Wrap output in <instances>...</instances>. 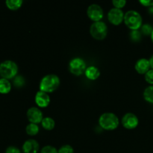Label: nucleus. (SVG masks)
I'll list each match as a JSON object with an SVG mask.
<instances>
[{
    "label": "nucleus",
    "mask_w": 153,
    "mask_h": 153,
    "mask_svg": "<svg viewBox=\"0 0 153 153\" xmlns=\"http://www.w3.org/2000/svg\"><path fill=\"white\" fill-rule=\"evenodd\" d=\"M61 80L59 76L55 74H47L43 76L40 80L39 89L43 92L50 94L59 88Z\"/></svg>",
    "instance_id": "1"
},
{
    "label": "nucleus",
    "mask_w": 153,
    "mask_h": 153,
    "mask_svg": "<svg viewBox=\"0 0 153 153\" xmlns=\"http://www.w3.org/2000/svg\"><path fill=\"white\" fill-rule=\"evenodd\" d=\"M99 126L107 131H113L118 128L120 120L118 117L112 112H105L100 115L99 118Z\"/></svg>",
    "instance_id": "2"
},
{
    "label": "nucleus",
    "mask_w": 153,
    "mask_h": 153,
    "mask_svg": "<svg viewBox=\"0 0 153 153\" xmlns=\"http://www.w3.org/2000/svg\"><path fill=\"white\" fill-rule=\"evenodd\" d=\"M123 22L129 29L139 30L143 25V18L138 11L129 10L126 12Z\"/></svg>",
    "instance_id": "3"
},
{
    "label": "nucleus",
    "mask_w": 153,
    "mask_h": 153,
    "mask_svg": "<svg viewBox=\"0 0 153 153\" xmlns=\"http://www.w3.org/2000/svg\"><path fill=\"white\" fill-rule=\"evenodd\" d=\"M18 66L11 60H5L0 64V76L3 79H14L17 76Z\"/></svg>",
    "instance_id": "4"
},
{
    "label": "nucleus",
    "mask_w": 153,
    "mask_h": 153,
    "mask_svg": "<svg viewBox=\"0 0 153 153\" xmlns=\"http://www.w3.org/2000/svg\"><path fill=\"white\" fill-rule=\"evenodd\" d=\"M90 33L96 40H103L105 38L108 34L107 25L103 21L93 22L90 27Z\"/></svg>",
    "instance_id": "5"
},
{
    "label": "nucleus",
    "mask_w": 153,
    "mask_h": 153,
    "mask_svg": "<svg viewBox=\"0 0 153 153\" xmlns=\"http://www.w3.org/2000/svg\"><path fill=\"white\" fill-rule=\"evenodd\" d=\"M87 69L86 63L85 60L79 57L73 58L69 63V70L72 74L75 76H82L85 74V72Z\"/></svg>",
    "instance_id": "6"
},
{
    "label": "nucleus",
    "mask_w": 153,
    "mask_h": 153,
    "mask_svg": "<svg viewBox=\"0 0 153 153\" xmlns=\"http://www.w3.org/2000/svg\"><path fill=\"white\" fill-rule=\"evenodd\" d=\"M87 15L90 19L94 22H99L102 21V19L104 16V11L103 9L100 4H91L87 8Z\"/></svg>",
    "instance_id": "7"
},
{
    "label": "nucleus",
    "mask_w": 153,
    "mask_h": 153,
    "mask_svg": "<svg viewBox=\"0 0 153 153\" xmlns=\"http://www.w3.org/2000/svg\"><path fill=\"white\" fill-rule=\"evenodd\" d=\"M125 13L122 9L112 7L108 12V19L111 24L114 25H119L124 21Z\"/></svg>",
    "instance_id": "8"
},
{
    "label": "nucleus",
    "mask_w": 153,
    "mask_h": 153,
    "mask_svg": "<svg viewBox=\"0 0 153 153\" xmlns=\"http://www.w3.org/2000/svg\"><path fill=\"white\" fill-rule=\"evenodd\" d=\"M121 123L124 128L127 129H134L137 128L139 124V120L137 115L128 112L125 114L121 120Z\"/></svg>",
    "instance_id": "9"
},
{
    "label": "nucleus",
    "mask_w": 153,
    "mask_h": 153,
    "mask_svg": "<svg viewBox=\"0 0 153 153\" xmlns=\"http://www.w3.org/2000/svg\"><path fill=\"white\" fill-rule=\"evenodd\" d=\"M26 116L30 123H41L43 119V112L38 107H31L27 110Z\"/></svg>",
    "instance_id": "10"
},
{
    "label": "nucleus",
    "mask_w": 153,
    "mask_h": 153,
    "mask_svg": "<svg viewBox=\"0 0 153 153\" xmlns=\"http://www.w3.org/2000/svg\"><path fill=\"white\" fill-rule=\"evenodd\" d=\"M34 100H35V103L37 107L41 108L48 107L51 102L49 94L41 91H39L36 93Z\"/></svg>",
    "instance_id": "11"
},
{
    "label": "nucleus",
    "mask_w": 153,
    "mask_h": 153,
    "mask_svg": "<svg viewBox=\"0 0 153 153\" xmlns=\"http://www.w3.org/2000/svg\"><path fill=\"white\" fill-rule=\"evenodd\" d=\"M136 72L140 75H145L151 69L149 59L142 58L137 60L134 64Z\"/></svg>",
    "instance_id": "12"
},
{
    "label": "nucleus",
    "mask_w": 153,
    "mask_h": 153,
    "mask_svg": "<svg viewBox=\"0 0 153 153\" xmlns=\"http://www.w3.org/2000/svg\"><path fill=\"white\" fill-rule=\"evenodd\" d=\"M23 153H37L40 150V144L35 139L25 140L22 146Z\"/></svg>",
    "instance_id": "13"
},
{
    "label": "nucleus",
    "mask_w": 153,
    "mask_h": 153,
    "mask_svg": "<svg viewBox=\"0 0 153 153\" xmlns=\"http://www.w3.org/2000/svg\"><path fill=\"white\" fill-rule=\"evenodd\" d=\"M101 73H100V69L96 66H89L87 67L86 70L85 72V76L89 80L95 81L100 78Z\"/></svg>",
    "instance_id": "14"
},
{
    "label": "nucleus",
    "mask_w": 153,
    "mask_h": 153,
    "mask_svg": "<svg viewBox=\"0 0 153 153\" xmlns=\"http://www.w3.org/2000/svg\"><path fill=\"white\" fill-rule=\"evenodd\" d=\"M41 126L45 130L51 131V130L55 128V121L53 118L50 117H43V120H42Z\"/></svg>",
    "instance_id": "15"
},
{
    "label": "nucleus",
    "mask_w": 153,
    "mask_h": 153,
    "mask_svg": "<svg viewBox=\"0 0 153 153\" xmlns=\"http://www.w3.org/2000/svg\"><path fill=\"white\" fill-rule=\"evenodd\" d=\"M11 83L7 79H0V94H7L11 91Z\"/></svg>",
    "instance_id": "16"
},
{
    "label": "nucleus",
    "mask_w": 153,
    "mask_h": 153,
    "mask_svg": "<svg viewBox=\"0 0 153 153\" xmlns=\"http://www.w3.org/2000/svg\"><path fill=\"white\" fill-rule=\"evenodd\" d=\"M143 99L146 102L153 104V85H149L144 89L143 93Z\"/></svg>",
    "instance_id": "17"
},
{
    "label": "nucleus",
    "mask_w": 153,
    "mask_h": 153,
    "mask_svg": "<svg viewBox=\"0 0 153 153\" xmlns=\"http://www.w3.org/2000/svg\"><path fill=\"white\" fill-rule=\"evenodd\" d=\"M22 3H23L22 0H7L5 1L7 7L11 10H16L20 8Z\"/></svg>",
    "instance_id": "18"
},
{
    "label": "nucleus",
    "mask_w": 153,
    "mask_h": 153,
    "mask_svg": "<svg viewBox=\"0 0 153 153\" xmlns=\"http://www.w3.org/2000/svg\"><path fill=\"white\" fill-rule=\"evenodd\" d=\"M40 131V127L37 124L29 123L25 127V131L27 134L29 136H35L37 135Z\"/></svg>",
    "instance_id": "19"
},
{
    "label": "nucleus",
    "mask_w": 153,
    "mask_h": 153,
    "mask_svg": "<svg viewBox=\"0 0 153 153\" xmlns=\"http://www.w3.org/2000/svg\"><path fill=\"white\" fill-rule=\"evenodd\" d=\"M130 38L132 41L138 42L141 40L142 33L139 30H131L129 33Z\"/></svg>",
    "instance_id": "20"
},
{
    "label": "nucleus",
    "mask_w": 153,
    "mask_h": 153,
    "mask_svg": "<svg viewBox=\"0 0 153 153\" xmlns=\"http://www.w3.org/2000/svg\"><path fill=\"white\" fill-rule=\"evenodd\" d=\"M140 32L145 36H150L151 34H152V31H153V27L149 23H145L143 24L140 28Z\"/></svg>",
    "instance_id": "21"
},
{
    "label": "nucleus",
    "mask_w": 153,
    "mask_h": 153,
    "mask_svg": "<svg viewBox=\"0 0 153 153\" xmlns=\"http://www.w3.org/2000/svg\"><path fill=\"white\" fill-rule=\"evenodd\" d=\"M58 153H74V149L71 145L64 144L58 149Z\"/></svg>",
    "instance_id": "22"
},
{
    "label": "nucleus",
    "mask_w": 153,
    "mask_h": 153,
    "mask_svg": "<svg viewBox=\"0 0 153 153\" xmlns=\"http://www.w3.org/2000/svg\"><path fill=\"white\" fill-rule=\"evenodd\" d=\"M40 153H58V150L55 146H51V145H46L42 148Z\"/></svg>",
    "instance_id": "23"
},
{
    "label": "nucleus",
    "mask_w": 153,
    "mask_h": 153,
    "mask_svg": "<svg viewBox=\"0 0 153 153\" xmlns=\"http://www.w3.org/2000/svg\"><path fill=\"white\" fill-rule=\"evenodd\" d=\"M13 84L17 88H20V87L23 86L24 84H25V79L22 76H16L13 79Z\"/></svg>",
    "instance_id": "24"
},
{
    "label": "nucleus",
    "mask_w": 153,
    "mask_h": 153,
    "mask_svg": "<svg viewBox=\"0 0 153 153\" xmlns=\"http://www.w3.org/2000/svg\"><path fill=\"white\" fill-rule=\"evenodd\" d=\"M145 81L149 84V85H153V70L150 69L146 74L144 75Z\"/></svg>",
    "instance_id": "25"
},
{
    "label": "nucleus",
    "mask_w": 153,
    "mask_h": 153,
    "mask_svg": "<svg viewBox=\"0 0 153 153\" xmlns=\"http://www.w3.org/2000/svg\"><path fill=\"white\" fill-rule=\"evenodd\" d=\"M112 4H113L114 7L122 9L126 4V0H113L112 1Z\"/></svg>",
    "instance_id": "26"
},
{
    "label": "nucleus",
    "mask_w": 153,
    "mask_h": 153,
    "mask_svg": "<svg viewBox=\"0 0 153 153\" xmlns=\"http://www.w3.org/2000/svg\"><path fill=\"white\" fill-rule=\"evenodd\" d=\"M5 153H21V152L19 148L14 146H10L6 149Z\"/></svg>",
    "instance_id": "27"
},
{
    "label": "nucleus",
    "mask_w": 153,
    "mask_h": 153,
    "mask_svg": "<svg viewBox=\"0 0 153 153\" xmlns=\"http://www.w3.org/2000/svg\"><path fill=\"white\" fill-rule=\"evenodd\" d=\"M139 2L144 7H151L153 6V0H140Z\"/></svg>",
    "instance_id": "28"
},
{
    "label": "nucleus",
    "mask_w": 153,
    "mask_h": 153,
    "mask_svg": "<svg viewBox=\"0 0 153 153\" xmlns=\"http://www.w3.org/2000/svg\"><path fill=\"white\" fill-rule=\"evenodd\" d=\"M149 63H150L151 69H152L153 70V55L150 57V58H149Z\"/></svg>",
    "instance_id": "29"
},
{
    "label": "nucleus",
    "mask_w": 153,
    "mask_h": 153,
    "mask_svg": "<svg viewBox=\"0 0 153 153\" xmlns=\"http://www.w3.org/2000/svg\"><path fill=\"white\" fill-rule=\"evenodd\" d=\"M149 11L150 13H153V6L151 7H149Z\"/></svg>",
    "instance_id": "30"
},
{
    "label": "nucleus",
    "mask_w": 153,
    "mask_h": 153,
    "mask_svg": "<svg viewBox=\"0 0 153 153\" xmlns=\"http://www.w3.org/2000/svg\"><path fill=\"white\" fill-rule=\"evenodd\" d=\"M150 37H151V40H152V43H153V31H152V34H151Z\"/></svg>",
    "instance_id": "31"
}]
</instances>
